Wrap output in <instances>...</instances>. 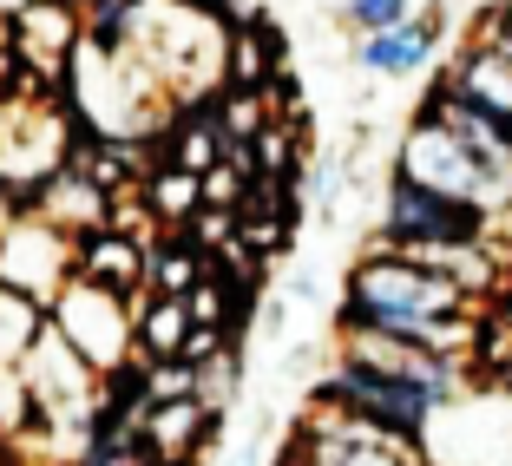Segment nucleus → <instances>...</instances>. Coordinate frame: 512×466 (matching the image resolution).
I'll return each mask as SVG.
<instances>
[{"label": "nucleus", "instance_id": "nucleus-1", "mask_svg": "<svg viewBox=\"0 0 512 466\" xmlns=\"http://www.w3.org/2000/svg\"><path fill=\"white\" fill-rule=\"evenodd\" d=\"M342 329H375V335H407L427 342L440 355H473V296L453 283L447 270H434L427 256L375 243L355 263L342 296Z\"/></svg>", "mask_w": 512, "mask_h": 466}, {"label": "nucleus", "instance_id": "nucleus-2", "mask_svg": "<svg viewBox=\"0 0 512 466\" xmlns=\"http://www.w3.org/2000/svg\"><path fill=\"white\" fill-rule=\"evenodd\" d=\"M486 230H493V211H486V204L434 191V184L394 171L388 211H381V243H394V250H421V243H486Z\"/></svg>", "mask_w": 512, "mask_h": 466}, {"label": "nucleus", "instance_id": "nucleus-3", "mask_svg": "<svg viewBox=\"0 0 512 466\" xmlns=\"http://www.w3.org/2000/svg\"><path fill=\"white\" fill-rule=\"evenodd\" d=\"M394 171H407V178L434 184V191L473 197V204H486V211H493L499 197L512 191V184H506V178H493V171H486L480 158L460 145V132H453V125H440L434 112H421V119H414V132H407L401 165H394Z\"/></svg>", "mask_w": 512, "mask_h": 466}, {"label": "nucleus", "instance_id": "nucleus-4", "mask_svg": "<svg viewBox=\"0 0 512 466\" xmlns=\"http://www.w3.org/2000/svg\"><path fill=\"white\" fill-rule=\"evenodd\" d=\"M73 263H79V250L66 243V230L40 211H20L14 224L0 230V283L33 296V302L60 296V289L73 283Z\"/></svg>", "mask_w": 512, "mask_h": 466}, {"label": "nucleus", "instance_id": "nucleus-5", "mask_svg": "<svg viewBox=\"0 0 512 466\" xmlns=\"http://www.w3.org/2000/svg\"><path fill=\"white\" fill-rule=\"evenodd\" d=\"M322 401L355 407V414H368V421L394 427V434H407V440H421L427 414L440 407L434 394L407 388V381H388V375H375V368H362V361H342V368L322 381Z\"/></svg>", "mask_w": 512, "mask_h": 466}, {"label": "nucleus", "instance_id": "nucleus-6", "mask_svg": "<svg viewBox=\"0 0 512 466\" xmlns=\"http://www.w3.org/2000/svg\"><path fill=\"white\" fill-rule=\"evenodd\" d=\"M434 40H440V14L427 7V14L401 20V27L362 33V40H355V66H362V73H375V79H407V73H421V66H427Z\"/></svg>", "mask_w": 512, "mask_h": 466}, {"label": "nucleus", "instance_id": "nucleus-7", "mask_svg": "<svg viewBox=\"0 0 512 466\" xmlns=\"http://www.w3.org/2000/svg\"><path fill=\"white\" fill-rule=\"evenodd\" d=\"M73 276H86V283L112 289V296H132L138 283H145V243L132 237V230H92L86 243H79V263Z\"/></svg>", "mask_w": 512, "mask_h": 466}, {"label": "nucleus", "instance_id": "nucleus-8", "mask_svg": "<svg viewBox=\"0 0 512 466\" xmlns=\"http://www.w3.org/2000/svg\"><path fill=\"white\" fill-rule=\"evenodd\" d=\"M211 270V256L191 230H171V237L145 243V289H165V296H191Z\"/></svg>", "mask_w": 512, "mask_h": 466}, {"label": "nucleus", "instance_id": "nucleus-9", "mask_svg": "<svg viewBox=\"0 0 512 466\" xmlns=\"http://www.w3.org/2000/svg\"><path fill=\"white\" fill-rule=\"evenodd\" d=\"M276 60H283V33L250 20V27H237L230 46H224V86H270Z\"/></svg>", "mask_w": 512, "mask_h": 466}, {"label": "nucleus", "instance_id": "nucleus-10", "mask_svg": "<svg viewBox=\"0 0 512 466\" xmlns=\"http://www.w3.org/2000/svg\"><path fill=\"white\" fill-rule=\"evenodd\" d=\"M191 302L184 296H165V289H151V302H145V322H138V355L145 361H178L184 355V342H191Z\"/></svg>", "mask_w": 512, "mask_h": 466}, {"label": "nucleus", "instance_id": "nucleus-11", "mask_svg": "<svg viewBox=\"0 0 512 466\" xmlns=\"http://www.w3.org/2000/svg\"><path fill=\"white\" fill-rule=\"evenodd\" d=\"M138 184H145V204H151V217H158V224L191 230V217H204V178H197V171L151 165Z\"/></svg>", "mask_w": 512, "mask_h": 466}, {"label": "nucleus", "instance_id": "nucleus-12", "mask_svg": "<svg viewBox=\"0 0 512 466\" xmlns=\"http://www.w3.org/2000/svg\"><path fill=\"white\" fill-rule=\"evenodd\" d=\"M473 361L499 388H512V302H499L486 322H473Z\"/></svg>", "mask_w": 512, "mask_h": 466}, {"label": "nucleus", "instance_id": "nucleus-13", "mask_svg": "<svg viewBox=\"0 0 512 466\" xmlns=\"http://www.w3.org/2000/svg\"><path fill=\"white\" fill-rule=\"evenodd\" d=\"M40 309H33V296H20V289H7L0 283V361H14V355H27L33 342H40Z\"/></svg>", "mask_w": 512, "mask_h": 466}, {"label": "nucleus", "instance_id": "nucleus-14", "mask_svg": "<svg viewBox=\"0 0 512 466\" xmlns=\"http://www.w3.org/2000/svg\"><path fill=\"white\" fill-rule=\"evenodd\" d=\"M421 7L414 0H342V20L355 33H381V27H401V20H414Z\"/></svg>", "mask_w": 512, "mask_h": 466}, {"label": "nucleus", "instance_id": "nucleus-15", "mask_svg": "<svg viewBox=\"0 0 512 466\" xmlns=\"http://www.w3.org/2000/svg\"><path fill=\"white\" fill-rule=\"evenodd\" d=\"M342 178H348V171L335 165V158H329V165H316V171H309V197L322 204V217L335 211V197H342Z\"/></svg>", "mask_w": 512, "mask_h": 466}, {"label": "nucleus", "instance_id": "nucleus-16", "mask_svg": "<svg viewBox=\"0 0 512 466\" xmlns=\"http://www.w3.org/2000/svg\"><path fill=\"white\" fill-rule=\"evenodd\" d=\"M20 204H27V191H20V184L7 178V171H0V230H7V224L20 217Z\"/></svg>", "mask_w": 512, "mask_h": 466}, {"label": "nucleus", "instance_id": "nucleus-17", "mask_svg": "<svg viewBox=\"0 0 512 466\" xmlns=\"http://www.w3.org/2000/svg\"><path fill=\"white\" fill-rule=\"evenodd\" d=\"M414 7H440V0H414Z\"/></svg>", "mask_w": 512, "mask_h": 466}]
</instances>
